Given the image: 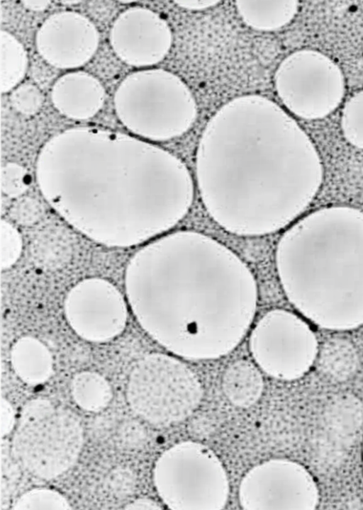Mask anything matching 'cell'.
<instances>
[{"label":"cell","mask_w":363,"mask_h":510,"mask_svg":"<svg viewBox=\"0 0 363 510\" xmlns=\"http://www.w3.org/2000/svg\"><path fill=\"white\" fill-rule=\"evenodd\" d=\"M83 441V428L74 413L37 398L22 408L11 450L29 473L51 480L74 465Z\"/></svg>","instance_id":"obj_1"},{"label":"cell","mask_w":363,"mask_h":510,"mask_svg":"<svg viewBox=\"0 0 363 510\" xmlns=\"http://www.w3.org/2000/svg\"><path fill=\"white\" fill-rule=\"evenodd\" d=\"M153 482L162 502L173 510L223 509L230 494L228 475L218 455L191 441L177 443L160 455Z\"/></svg>","instance_id":"obj_2"},{"label":"cell","mask_w":363,"mask_h":510,"mask_svg":"<svg viewBox=\"0 0 363 510\" xmlns=\"http://www.w3.org/2000/svg\"><path fill=\"white\" fill-rule=\"evenodd\" d=\"M196 374L176 357L152 353L140 359L128 380L131 409L150 424L169 426L189 418L203 398Z\"/></svg>","instance_id":"obj_3"},{"label":"cell","mask_w":363,"mask_h":510,"mask_svg":"<svg viewBox=\"0 0 363 510\" xmlns=\"http://www.w3.org/2000/svg\"><path fill=\"white\" fill-rule=\"evenodd\" d=\"M276 94L288 111L304 120L325 118L343 100L345 81L340 67L315 50L286 55L274 74Z\"/></svg>","instance_id":"obj_4"},{"label":"cell","mask_w":363,"mask_h":510,"mask_svg":"<svg viewBox=\"0 0 363 510\" xmlns=\"http://www.w3.org/2000/svg\"><path fill=\"white\" fill-rule=\"evenodd\" d=\"M294 314L274 309L263 314L249 336L256 365L269 376L291 381L304 375L318 354L315 336Z\"/></svg>","instance_id":"obj_5"},{"label":"cell","mask_w":363,"mask_h":510,"mask_svg":"<svg viewBox=\"0 0 363 510\" xmlns=\"http://www.w3.org/2000/svg\"><path fill=\"white\" fill-rule=\"evenodd\" d=\"M245 510L317 508L320 492L315 480L301 464L284 458L264 461L250 469L238 487Z\"/></svg>","instance_id":"obj_6"},{"label":"cell","mask_w":363,"mask_h":510,"mask_svg":"<svg viewBox=\"0 0 363 510\" xmlns=\"http://www.w3.org/2000/svg\"><path fill=\"white\" fill-rule=\"evenodd\" d=\"M137 108L145 119L147 137L160 141L178 138L191 129L198 116L196 98L177 74L164 69L137 73Z\"/></svg>","instance_id":"obj_7"},{"label":"cell","mask_w":363,"mask_h":510,"mask_svg":"<svg viewBox=\"0 0 363 510\" xmlns=\"http://www.w3.org/2000/svg\"><path fill=\"white\" fill-rule=\"evenodd\" d=\"M318 453L331 463L342 459L363 427V406L355 397L341 396L330 402L319 424Z\"/></svg>","instance_id":"obj_8"},{"label":"cell","mask_w":363,"mask_h":510,"mask_svg":"<svg viewBox=\"0 0 363 510\" xmlns=\"http://www.w3.org/2000/svg\"><path fill=\"white\" fill-rule=\"evenodd\" d=\"M241 21L259 32H274L289 24L295 18L299 2L295 0H239L235 2Z\"/></svg>","instance_id":"obj_9"},{"label":"cell","mask_w":363,"mask_h":510,"mask_svg":"<svg viewBox=\"0 0 363 510\" xmlns=\"http://www.w3.org/2000/svg\"><path fill=\"white\" fill-rule=\"evenodd\" d=\"M221 385L223 394L234 406L248 408L260 399L264 391L262 370L254 363L239 359L225 369Z\"/></svg>","instance_id":"obj_10"},{"label":"cell","mask_w":363,"mask_h":510,"mask_svg":"<svg viewBox=\"0 0 363 510\" xmlns=\"http://www.w3.org/2000/svg\"><path fill=\"white\" fill-rule=\"evenodd\" d=\"M11 361L16 375L30 385L45 382L52 373L50 351L32 336H23L15 342L11 351Z\"/></svg>","instance_id":"obj_11"},{"label":"cell","mask_w":363,"mask_h":510,"mask_svg":"<svg viewBox=\"0 0 363 510\" xmlns=\"http://www.w3.org/2000/svg\"><path fill=\"white\" fill-rule=\"evenodd\" d=\"M74 244L71 234L64 227L50 225L40 230L32 238L30 253L34 264L42 269L55 271L71 260Z\"/></svg>","instance_id":"obj_12"},{"label":"cell","mask_w":363,"mask_h":510,"mask_svg":"<svg viewBox=\"0 0 363 510\" xmlns=\"http://www.w3.org/2000/svg\"><path fill=\"white\" fill-rule=\"evenodd\" d=\"M71 392L79 407L93 412L105 409L113 396L108 382L100 374L91 371L81 372L74 376Z\"/></svg>","instance_id":"obj_13"},{"label":"cell","mask_w":363,"mask_h":510,"mask_svg":"<svg viewBox=\"0 0 363 510\" xmlns=\"http://www.w3.org/2000/svg\"><path fill=\"white\" fill-rule=\"evenodd\" d=\"M318 363L324 373L335 380H345L354 373L358 356L350 343L335 339L325 343L318 351Z\"/></svg>","instance_id":"obj_14"},{"label":"cell","mask_w":363,"mask_h":510,"mask_svg":"<svg viewBox=\"0 0 363 510\" xmlns=\"http://www.w3.org/2000/svg\"><path fill=\"white\" fill-rule=\"evenodd\" d=\"M27 52L12 34L1 30V89L3 93L13 89L26 74Z\"/></svg>","instance_id":"obj_15"},{"label":"cell","mask_w":363,"mask_h":510,"mask_svg":"<svg viewBox=\"0 0 363 510\" xmlns=\"http://www.w3.org/2000/svg\"><path fill=\"white\" fill-rule=\"evenodd\" d=\"M341 127L346 139L363 149V90L354 93L344 104Z\"/></svg>","instance_id":"obj_16"},{"label":"cell","mask_w":363,"mask_h":510,"mask_svg":"<svg viewBox=\"0 0 363 510\" xmlns=\"http://www.w3.org/2000/svg\"><path fill=\"white\" fill-rule=\"evenodd\" d=\"M25 509H70L68 501L55 490L35 488L21 495L12 508Z\"/></svg>","instance_id":"obj_17"},{"label":"cell","mask_w":363,"mask_h":510,"mask_svg":"<svg viewBox=\"0 0 363 510\" xmlns=\"http://www.w3.org/2000/svg\"><path fill=\"white\" fill-rule=\"evenodd\" d=\"M13 108L25 115L37 113L43 104L44 97L40 89L30 82H24L16 86L10 94Z\"/></svg>","instance_id":"obj_18"},{"label":"cell","mask_w":363,"mask_h":510,"mask_svg":"<svg viewBox=\"0 0 363 510\" xmlns=\"http://www.w3.org/2000/svg\"><path fill=\"white\" fill-rule=\"evenodd\" d=\"M104 487L112 496L123 498L130 495L135 487V477L128 468L118 467L106 477Z\"/></svg>","instance_id":"obj_19"},{"label":"cell","mask_w":363,"mask_h":510,"mask_svg":"<svg viewBox=\"0 0 363 510\" xmlns=\"http://www.w3.org/2000/svg\"><path fill=\"white\" fill-rule=\"evenodd\" d=\"M18 462L14 457L9 445L1 443V502L12 494L18 480Z\"/></svg>","instance_id":"obj_20"},{"label":"cell","mask_w":363,"mask_h":510,"mask_svg":"<svg viewBox=\"0 0 363 510\" xmlns=\"http://www.w3.org/2000/svg\"><path fill=\"white\" fill-rule=\"evenodd\" d=\"M21 239L13 228L8 223L1 224V268H7L18 259L21 251Z\"/></svg>","instance_id":"obj_21"},{"label":"cell","mask_w":363,"mask_h":510,"mask_svg":"<svg viewBox=\"0 0 363 510\" xmlns=\"http://www.w3.org/2000/svg\"><path fill=\"white\" fill-rule=\"evenodd\" d=\"M116 442L123 448L134 450L143 446L146 433L142 424L134 419H128L116 429Z\"/></svg>","instance_id":"obj_22"},{"label":"cell","mask_w":363,"mask_h":510,"mask_svg":"<svg viewBox=\"0 0 363 510\" xmlns=\"http://www.w3.org/2000/svg\"><path fill=\"white\" fill-rule=\"evenodd\" d=\"M43 208L40 203L30 197L17 200L10 209L11 217L22 225H30L41 217Z\"/></svg>","instance_id":"obj_23"},{"label":"cell","mask_w":363,"mask_h":510,"mask_svg":"<svg viewBox=\"0 0 363 510\" xmlns=\"http://www.w3.org/2000/svg\"><path fill=\"white\" fill-rule=\"evenodd\" d=\"M2 189L9 196L21 195L26 187V171L16 164H8L2 170Z\"/></svg>","instance_id":"obj_24"},{"label":"cell","mask_w":363,"mask_h":510,"mask_svg":"<svg viewBox=\"0 0 363 510\" xmlns=\"http://www.w3.org/2000/svg\"><path fill=\"white\" fill-rule=\"evenodd\" d=\"M173 3L183 10L200 12L216 7L221 1L215 0H176Z\"/></svg>","instance_id":"obj_25"},{"label":"cell","mask_w":363,"mask_h":510,"mask_svg":"<svg viewBox=\"0 0 363 510\" xmlns=\"http://www.w3.org/2000/svg\"><path fill=\"white\" fill-rule=\"evenodd\" d=\"M14 424V412L11 404L4 398L1 403V435L4 437L8 435Z\"/></svg>","instance_id":"obj_26"},{"label":"cell","mask_w":363,"mask_h":510,"mask_svg":"<svg viewBox=\"0 0 363 510\" xmlns=\"http://www.w3.org/2000/svg\"><path fill=\"white\" fill-rule=\"evenodd\" d=\"M125 509H146V510H159L162 507L157 502L152 499L143 497L138 498L127 504Z\"/></svg>","instance_id":"obj_27"},{"label":"cell","mask_w":363,"mask_h":510,"mask_svg":"<svg viewBox=\"0 0 363 510\" xmlns=\"http://www.w3.org/2000/svg\"><path fill=\"white\" fill-rule=\"evenodd\" d=\"M21 3L28 10L41 12L47 9L52 2L50 1H21Z\"/></svg>","instance_id":"obj_28"},{"label":"cell","mask_w":363,"mask_h":510,"mask_svg":"<svg viewBox=\"0 0 363 510\" xmlns=\"http://www.w3.org/2000/svg\"><path fill=\"white\" fill-rule=\"evenodd\" d=\"M80 2H81V1H60V3H62L63 4H77Z\"/></svg>","instance_id":"obj_29"}]
</instances>
